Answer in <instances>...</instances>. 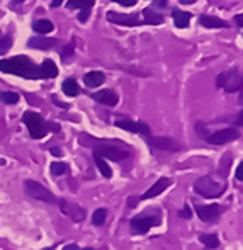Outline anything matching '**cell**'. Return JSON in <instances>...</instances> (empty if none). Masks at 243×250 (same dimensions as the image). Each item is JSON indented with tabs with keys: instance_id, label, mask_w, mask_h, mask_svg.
I'll return each instance as SVG.
<instances>
[{
	"instance_id": "obj_42",
	"label": "cell",
	"mask_w": 243,
	"mask_h": 250,
	"mask_svg": "<svg viewBox=\"0 0 243 250\" xmlns=\"http://www.w3.org/2000/svg\"><path fill=\"white\" fill-rule=\"evenodd\" d=\"M181 2H184V3H192L194 0H181Z\"/></svg>"
},
{
	"instance_id": "obj_29",
	"label": "cell",
	"mask_w": 243,
	"mask_h": 250,
	"mask_svg": "<svg viewBox=\"0 0 243 250\" xmlns=\"http://www.w3.org/2000/svg\"><path fill=\"white\" fill-rule=\"evenodd\" d=\"M10 46H12V36L7 34V36H3L2 40H0V55H5V53L10 50Z\"/></svg>"
},
{
	"instance_id": "obj_27",
	"label": "cell",
	"mask_w": 243,
	"mask_h": 250,
	"mask_svg": "<svg viewBox=\"0 0 243 250\" xmlns=\"http://www.w3.org/2000/svg\"><path fill=\"white\" fill-rule=\"evenodd\" d=\"M66 172H68V165L65 162H53L51 164V174L56 175V177L66 174Z\"/></svg>"
},
{
	"instance_id": "obj_39",
	"label": "cell",
	"mask_w": 243,
	"mask_h": 250,
	"mask_svg": "<svg viewBox=\"0 0 243 250\" xmlns=\"http://www.w3.org/2000/svg\"><path fill=\"white\" fill-rule=\"evenodd\" d=\"M63 3V0H51V7L53 9H56V7H60Z\"/></svg>"
},
{
	"instance_id": "obj_14",
	"label": "cell",
	"mask_w": 243,
	"mask_h": 250,
	"mask_svg": "<svg viewBox=\"0 0 243 250\" xmlns=\"http://www.w3.org/2000/svg\"><path fill=\"white\" fill-rule=\"evenodd\" d=\"M172 184V181L168 177H162V179H158L157 182H155L153 186H151L150 189L145 192L143 196H138V199L140 201H145V199H151V198H157V196H160L162 192L165 191V189L168 188V186Z\"/></svg>"
},
{
	"instance_id": "obj_38",
	"label": "cell",
	"mask_w": 243,
	"mask_h": 250,
	"mask_svg": "<svg viewBox=\"0 0 243 250\" xmlns=\"http://www.w3.org/2000/svg\"><path fill=\"white\" fill-rule=\"evenodd\" d=\"M51 153L55 155V157H61V150L56 148V146H53V148H51Z\"/></svg>"
},
{
	"instance_id": "obj_25",
	"label": "cell",
	"mask_w": 243,
	"mask_h": 250,
	"mask_svg": "<svg viewBox=\"0 0 243 250\" xmlns=\"http://www.w3.org/2000/svg\"><path fill=\"white\" fill-rule=\"evenodd\" d=\"M96 3V0H68L66 7L70 10L72 9H90V7Z\"/></svg>"
},
{
	"instance_id": "obj_28",
	"label": "cell",
	"mask_w": 243,
	"mask_h": 250,
	"mask_svg": "<svg viewBox=\"0 0 243 250\" xmlns=\"http://www.w3.org/2000/svg\"><path fill=\"white\" fill-rule=\"evenodd\" d=\"M0 101L3 104H17L19 102V94L16 92H0Z\"/></svg>"
},
{
	"instance_id": "obj_40",
	"label": "cell",
	"mask_w": 243,
	"mask_h": 250,
	"mask_svg": "<svg viewBox=\"0 0 243 250\" xmlns=\"http://www.w3.org/2000/svg\"><path fill=\"white\" fill-rule=\"evenodd\" d=\"M63 250H80V249H79V245L73 244V245H66V247L63 249Z\"/></svg>"
},
{
	"instance_id": "obj_19",
	"label": "cell",
	"mask_w": 243,
	"mask_h": 250,
	"mask_svg": "<svg viewBox=\"0 0 243 250\" xmlns=\"http://www.w3.org/2000/svg\"><path fill=\"white\" fill-rule=\"evenodd\" d=\"M172 16H174V24L179 27V29H185V27H189V22H191V14L189 12L174 9L172 10Z\"/></svg>"
},
{
	"instance_id": "obj_36",
	"label": "cell",
	"mask_w": 243,
	"mask_h": 250,
	"mask_svg": "<svg viewBox=\"0 0 243 250\" xmlns=\"http://www.w3.org/2000/svg\"><path fill=\"white\" fill-rule=\"evenodd\" d=\"M235 22L238 24V27H242V26H243V16H242V14H238V16L235 17Z\"/></svg>"
},
{
	"instance_id": "obj_34",
	"label": "cell",
	"mask_w": 243,
	"mask_h": 250,
	"mask_svg": "<svg viewBox=\"0 0 243 250\" xmlns=\"http://www.w3.org/2000/svg\"><path fill=\"white\" fill-rule=\"evenodd\" d=\"M138 203H140L138 196H131V198H128V203H126V204H128V208H131V209H133V208H135Z\"/></svg>"
},
{
	"instance_id": "obj_43",
	"label": "cell",
	"mask_w": 243,
	"mask_h": 250,
	"mask_svg": "<svg viewBox=\"0 0 243 250\" xmlns=\"http://www.w3.org/2000/svg\"><path fill=\"white\" fill-rule=\"evenodd\" d=\"M80 250H94V249H90V247H87V249H80Z\"/></svg>"
},
{
	"instance_id": "obj_12",
	"label": "cell",
	"mask_w": 243,
	"mask_h": 250,
	"mask_svg": "<svg viewBox=\"0 0 243 250\" xmlns=\"http://www.w3.org/2000/svg\"><path fill=\"white\" fill-rule=\"evenodd\" d=\"M58 206L61 208V211L70 218L73 220V223H82L85 220V211L75 203H70V201H65V199H58Z\"/></svg>"
},
{
	"instance_id": "obj_11",
	"label": "cell",
	"mask_w": 243,
	"mask_h": 250,
	"mask_svg": "<svg viewBox=\"0 0 243 250\" xmlns=\"http://www.w3.org/2000/svg\"><path fill=\"white\" fill-rule=\"evenodd\" d=\"M118 128L124 129V131L129 133H136V135H143L145 138L151 136V129L146 123H140V121H131V119H118L114 123Z\"/></svg>"
},
{
	"instance_id": "obj_13",
	"label": "cell",
	"mask_w": 243,
	"mask_h": 250,
	"mask_svg": "<svg viewBox=\"0 0 243 250\" xmlns=\"http://www.w3.org/2000/svg\"><path fill=\"white\" fill-rule=\"evenodd\" d=\"M196 213L202 221L211 223V221H216L220 218L221 206H218V204H209V206H199V204H196Z\"/></svg>"
},
{
	"instance_id": "obj_33",
	"label": "cell",
	"mask_w": 243,
	"mask_h": 250,
	"mask_svg": "<svg viewBox=\"0 0 243 250\" xmlns=\"http://www.w3.org/2000/svg\"><path fill=\"white\" fill-rule=\"evenodd\" d=\"M90 17V9H82L79 14V21L80 22H87V19Z\"/></svg>"
},
{
	"instance_id": "obj_1",
	"label": "cell",
	"mask_w": 243,
	"mask_h": 250,
	"mask_svg": "<svg viewBox=\"0 0 243 250\" xmlns=\"http://www.w3.org/2000/svg\"><path fill=\"white\" fill-rule=\"evenodd\" d=\"M0 72L22 77L27 80H40L55 79L58 75V66L53 60H44L43 65L38 66L27 56H12V58L0 60Z\"/></svg>"
},
{
	"instance_id": "obj_20",
	"label": "cell",
	"mask_w": 243,
	"mask_h": 250,
	"mask_svg": "<svg viewBox=\"0 0 243 250\" xmlns=\"http://www.w3.org/2000/svg\"><path fill=\"white\" fill-rule=\"evenodd\" d=\"M61 89H63V94H66L68 97H77L80 94V87L75 79H66L65 82H63Z\"/></svg>"
},
{
	"instance_id": "obj_3",
	"label": "cell",
	"mask_w": 243,
	"mask_h": 250,
	"mask_svg": "<svg viewBox=\"0 0 243 250\" xmlns=\"http://www.w3.org/2000/svg\"><path fill=\"white\" fill-rule=\"evenodd\" d=\"M216 85L228 94L240 92L242 85H243L242 72L238 68H231V70H226V72L220 73L216 79Z\"/></svg>"
},
{
	"instance_id": "obj_18",
	"label": "cell",
	"mask_w": 243,
	"mask_h": 250,
	"mask_svg": "<svg viewBox=\"0 0 243 250\" xmlns=\"http://www.w3.org/2000/svg\"><path fill=\"white\" fill-rule=\"evenodd\" d=\"M83 82H85V85L90 87V89H96V87H101L102 83L105 82V75L102 72L94 70V72L85 73V77H83Z\"/></svg>"
},
{
	"instance_id": "obj_9",
	"label": "cell",
	"mask_w": 243,
	"mask_h": 250,
	"mask_svg": "<svg viewBox=\"0 0 243 250\" xmlns=\"http://www.w3.org/2000/svg\"><path fill=\"white\" fill-rule=\"evenodd\" d=\"M240 138V133L235 128H224L220 129V131H214L213 135L206 136V142L211 143V145H226V143H231L235 140Z\"/></svg>"
},
{
	"instance_id": "obj_16",
	"label": "cell",
	"mask_w": 243,
	"mask_h": 250,
	"mask_svg": "<svg viewBox=\"0 0 243 250\" xmlns=\"http://www.w3.org/2000/svg\"><path fill=\"white\" fill-rule=\"evenodd\" d=\"M199 24L207 29H221V27H230L228 26L226 21L220 19V17H214V16H207V14H202L199 16Z\"/></svg>"
},
{
	"instance_id": "obj_10",
	"label": "cell",
	"mask_w": 243,
	"mask_h": 250,
	"mask_svg": "<svg viewBox=\"0 0 243 250\" xmlns=\"http://www.w3.org/2000/svg\"><path fill=\"white\" fill-rule=\"evenodd\" d=\"M148 145L153 146L157 150L162 151H179L182 150V145L174 138H168V136H148L146 138Z\"/></svg>"
},
{
	"instance_id": "obj_44",
	"label": "cell",
	"mask_w": 243,
	"mask_h": 250,
	"mask_svg": "<svg viewBox=\"0 0 243 250\" xmlns=\"http://www.w3.org/2000/svg\"><path fill=\"white\" fill-rule=\"evenodd\" d=\"M43 250H55V249H53V247H48V249H43Z\"/></svg>"
},
{
	"instance_id": "obj_6",
	"label": "cell",
	"mask_w": 243,
	"mask_h": 250,
	"mask_svg": "<svg viewBox=\"0 0 243 250\" xmlns=\"http://www.w3.org/2000/svg\"><path fill=\"white\" fill-rule=\"evenodd\" d=\"M162 221L160 214H157V216H135L131 221H129V227H131V231L136 235H145L148 231L151 230L153 227H158Z\"/></svg>"
},
{
	"instance_id": "obj_7",
	"label": "cell",
	"mask_w": 243,
	"mask_h": 250,
	"mask_svg": "<svg viewBox=\"0 0 243 250\" xmlns=\"http://www.w3.org/2000/svg\"><path fill=\"white\" fill-rule=\"evenodd\" d=\"M107 21L116 26H126V27H136L145 26L140 14H119V12H107Z\"/></svg>"
},
{
	"instance_id": "obj_30",
	"label": "cell",
	"mask_w": 243,
	"mask_h": 250,
	"mask_svg": "<svg viewBox=\"0 0 243 250\" xmlns=\"http://www.w3.org/2000/svg\"><path fill=\"white\" fill-rule=\"evenodd\" d=\"M73 53H75V44H73V43L65 44V46H63V50H61V60H63V62H66L68 58H72Z\"/></svg>"
},
{
	"instance_id": "obj_21",
	"label": "cell",
	"mask_w": 243,
	"mask_h": 250,
	"mask_svg": "<svg viewBox=\"0 0 243 250\" xmlns=\"http://www.w3.org/2000/svg\"><path fill=\"white\" fill-rule=\"evenodd\" d=\"M143 22L145 24H153V26H157V24H162L163 22V16L162 14H157V12H151L150 7H146L145 10H143Z\"/></svg>"
},
{
	"instance_id": "obj_35",
	"label": "cell",
	"mask_w": 243,
	"mask_h": 250,
	"mask_svg": "<svg viewBox=\"0 0 243 250\" xmlns=\"http://www.w3.org/2000/svg\"><path fill=\"white\" fill-rule=\"evenodd\" d=\"M237 179H238V181H243V164H242V162L238 164V167H237Z\"/></svg>"
},
{
	"instance_id": "obj_5",
	"label": "cell",
	"mask_w": 243,
	"mask_h": 250,
	"mask_svg": "<svg viewBox=\"0 0 243 250\" xmlns=\"http://www.w3.org/2000/svg\"><path fill=\"white\" fill-rule=\"evenodd\" d=\"M24 192H26V196H29V198H33V199H40L49 204H58V198H56L49 189H46L43 184H40V182H36V181L24 182Z\"/></svg>"
},
{
	"instance_id": "obj_24",
	"label": "cell",
	"mask_w": 243,
	"mask_h": 250,
	"mask_svg": "<svg viewBox=\"0 0 243 250\" xmlns=\"http://www.w3.org/2000/svg\"><path fill=\"white\" fill-rule=\"evenodd\" d=\"M199 240H201V244H204L207 249H218L220 247V238H218V235H214V233L199 235Z\"/></svg>"
},
{
	"instance_id": "obj_2",
	"label": "cell",
	"mask_w": 243,
	"mask_h": 250,
	"mask_svg": "<svg viewBox=\"0 0 243 250\" xmlns=\"http://www.w3.org/2000/svg\"><path fill=\"white\" fill-rule=\"evenodd\" d=\"M194 191L206 199H214L223 196V192L226 191V184L224 182H218L213 175H204V177L196 181Z\"/></svg>"
},
{
	"instance_id": "obj_4",
	"label": "cell",
	"mask_w": 243,
	"mask_h": 250,
	"mask_svg": "<svg viewBox=\"0 0 243 250\" xmlns=\"http://www.w3.org/2000/svg\"><path fill=\"white\" fill-rule=\"evenodd\" d=\"M22 121H24V125L27 126V129H29L31 138L41 140V138H44V136H46V133H48L46 123H44V119L41 118L38 112H33V111L24 112Z\"/></svg>"
},
{
	"instance_id": "obj_8",
	"label": "cell",
	"mask_w": 243,
	"mask_h": 250,
	"mask_svg": "<svg viewBox=\"0 0 243 250\" xmlns=\"http://www.w3.org/2000/svg\"><path fill=\"white\" fill-rule=\"evenodd\" d=\"M94 155H99V157L107 158V160H114V162H121L129 157V153L126 150L118 148V146H114V145H105V143L94 145Z\"/></svg>"
},
{
	"instance_id": "obj_26",
	"label": "cell",
	"mask_w": 243,
	"mask_h": 250,
	"mask_svg": "<svg viewBox=\"0 0 243 250\" xmlns=\"http://www.w3.org/2000/svg\"><path fill=\"white\" fill-rule=\"evenodd\" d=\"M105 218H107V209L105 208H99V209H96V213L92 214V223L96 227H102L105 223Z\"/></svg>"
},
{
	"instance_id": "obj_23",
	"label": "cell",
	"mask_w": 243,
	"mask_h": 250,
	"mask_svg": "<svg viewBox=\"0 0 243 250\" xmlns=\"http://www.w3.org/2000/svg\"><path fill=\"white\" fill-rule=\"evenodd\" d=\"M94 162H96L99 172H101V174L104 175L105 179H111L112 177V170H111V167L107 165V162H105V158L99 157V155H94Z\"/></svg>"
},
{
	"instance_id": "obj_37",
	"label": "cell",
	"mask_w": 243,
	"mask_h": 250,
	"mask_svg": "<svg viewBox=\"0 0 243 250\" xmlns=\"http://www.w3.org/2000/svg\"><path fill=\"white\" fill-rule=\"evenodd\" d=\"M53 102H55L56 105H60V107H63V109H68V104H63V102H60L56 97H53Z\"/></svg>"
},
{
	"instance_id": "obj_32",
	"label": "cell",
	"mask_w": 243,
	"mask_h": 250,
	"mask_svg": "<svg viewBox=\"0 0 243 250\" xmlns=\"http://www.w3.org/2000/svg\"><path fill=\"white\" fill-rule=\"evenodd\" d=\"M112 2L119 3V5H122V7H135L136 3H138V0H112Z\"/></svg>"
},
{
	"instance_id": "obj_22",
	"label": "cell",
	"mask_w": 243,
	"mask_h": 250,
	"mask_svg": "<svg viewBox=\"0 0 243 250\" xmlns=\"http://www.w3.org/2000/svg\"><path fill=\"white\" fill-rule=\"evenodd\" d=\"M33 29L36 31L38 34H48V33H51V31L55 29V26H53L51 21L40 19V21H36V22L33 24Z\"/></svg>"
},
{
	"instance_id": "obj_41",
	"label": "cell",
	"mask_w": 243,
	"mask_h": 250,
	"mask_svg": "<svg viewBox=\"0 0 243 250\" xmlns=\"http://www.w3.org/2000/svg\"><path fill=\"white\" fill-rule=\"evenodd\" d=\"M24 0H12V2H10V7H16L17 3H22Z\"/></svg>"
},
{
	"instance_id": "obj_31",
	"label": "cell",
	"mask_w": 243,
	"mask_h": 250,
	"mask_svg": "<svg viewBox=\"0 0 243 250\" xmlns=\"http://www.w3.org/2000/svg\"><path fill=\"white\" fill-rule=\"evenodd\" d=\"M179 216L184 218V220H189V218L192 216V209H191V208H189V204H185L184 209L179 211Z\"/></svg>"
},
{
	"instance_id": "obj_17",
	"label": "cell",
	"mask_w": 243,
	"mask_h": 250,
	"mask_svg": "<svg viewBox=\"0 0 243 250\" xmlns=\"http://www.w3.org/2000/svg\"><path fill=\"white\" fill-rule=\"evenodd\" d=\"M56 44H58V40H53V38H33L27 41V46L36 48V50H49Z\"/></svg>"
},
{
	"instance_id": "obj_15",
	"label": "cell",
	"mask_w": 243,
	"mask_h": 250,
	"mask_svg": "<svg viewBox=\"0 0 243 250\" xmlns=\"http://www.w3.org/2000/svg\"><path fill=\"white\" fill-rule=\"evenodd\" d=\"M92 99L96 102H101V104L105 105H116L119 102V96L111 89H105V90H99V92L92 94Z\"/></svg>"
}]
</instances>
